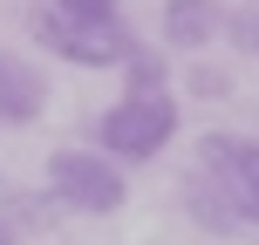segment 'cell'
Instances as JSON below:
<instances>
[{
  "instance_id": "obj_2",
  "label": "cell",
  "mask_w": 259,
  "mask_h": 245,
  "mask_svg": "<svg viewBox=\"0 0 259 245\" xmlns=\"http://www.w3.org/2000/svg\"><path fill=\"white\" fill-rule=\"evenodd\" d=\"M123 198H130V177H123L116 157L75 150V143L48 157V205L55 211H68V218H109V211H123Z\"/></svg>"
},
{
  "instance_id": "obj_10",
  "label": "cell",
  "mask_w": 259,
  "mask_h": 245,
  "mask_svg": "<svg viewBox=\"0 0 259 245\" xmlns=\"http://www.w3.org/2000/svg\"><path fill=\"white\" fill-rule=\"evenodd\" d=\"M219 34L232 41L239 55H252V62H259V0H246V7H232V14H225V27H219Z\"/></svg>"
},
{
  "instance_id": "obj_11",
  "label": "cell",
  "mask_w": 259,
  "mask_h": 245,
  "mask_svg": "<svg viewBox=\"0 0 259 245\" xmlns=\"http://www.w3.org/2000/svg\"><path fill=\"white\" fill-rule=\"evenodd\" d=\"M55 7H68V14H82V21H123V0H55Z\"/></svg>"
},
{
  "instance_id": "obj_1",
  "label": "cell",
  "mask_w": 259,
  "mask_h": 245,
  "mask_svg": "<svg viewBox=\"0 0 259 245\" xmlns=\"http://www.w3.org/2000/svg\"><path fill=\"white\" fill-rule=\"evenodd\" d=\"M170 136H178V103H170V89H157V95H116V103L96 116V150L116 157L123 170L164 157Z\"/></svg>"
},
{
  "instance_id": "obj_5",
  "label": "cell",
  "mask_w": 259,
  "mask_h": 245,
  "mask_svg": "<svg viewBox=\"0 0 259 245\" xmlns=\"http://www.w3.org/2000/svg\"><path fill=\"white\" fill-rule=\"evenodd\" d=\"M41 109H48V75H41L34 62H21V55L0 48V123L27 129V123H41Z\"/></svg>"
},
{
  "instance_id": "obj_3",
  "label": "cell",
  "mask_w": 259,
  "mask_h": 245,
  "mask_svg": "<svg viewBox=\"0 0 259 245\" xmlns=\"http://www.w3.org/2000/svg\"><path fill=\"white\" fill-rule=\"evenodd\" d=\"M27 34L55 62H75V68H116L130 55V27L123 21H82V14L55 7V0H34L27 7Z\"/></svg>"
},
{
  "instance_id": "obj_9",
  "label": "cell",
  "mask_w": 259,
  "mask_h": 245,
  "mask_svg": "<svg viewBox=\"0 0 259 245\" xmlns=\"http://www.w3.org/2000/svg\"><path fill=\"white\" fill-rule=\"evenodd\" d=\"M123 95H157V89H164V55H157V48H143V41H130V55H123Z\"/></svg>"
},
{
  "instance_id": "obj_4",
  "label": "cell",
  "mask_w": 259,
  "mask_h": 245,
  "mask_svg": "<svg viewBox=\"0 0 259 245\" xmlns=\"http://www.w3.org/2000/svg\"><path fill=\"white\" fill-rule=\"evenodd\" d=\"M198 170L225 191L232 218L259 232V136H239V129H211V136H198Z\"/></svg>"
},
{
  "instance_id": "obj_8",
  "label": "cell",
  "mask_w": 259,
  "mask_h": 245,
  "mask_svg": "<svg viewBox=\"0 0 259 245\" xmlns=\"http://www.w3.org/2000/svg\"><path fill=\"white\" fill-rule=\"evenodd\" d=\"M55 218L48 198H27V191H0V245H21L27 232H41V225Z\"/></svg>"
},
{
  "instance_id": "obj_7",
  "label": "cell",
  "mask_w": 259,
  "mask_h": 245,
  "mask_svg": "<svg viewBox=\"0 0 259 245\" xmlns=\"http://www.w3.org/2000/svg\"><path fill=\"white\" fill-rule=\"evenodd\" d=\"M184 211H191L205 232H239V218H232V205H225V191L205 177V170H191V177H184Z\"/></svg>"
},
{
  "instance_id": "obj_6",
  "label": "cell",
  "mask_w": 259,
  "mask_h": 245,
  "mask_svg": "<svg viewBox=\"0 0 259 245\" xmlns=\"http://www.w3.org/2000/svg\"><path fill=\"white\" fill-rule=\"evenodd\" d=\"M219 27H225V7L219 0H164V41L170 48H205V41H219Z\"/></svg>"
}]
</instances>
